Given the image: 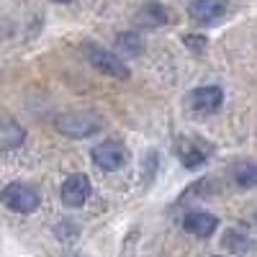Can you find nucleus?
Masks as SVG:
<instances>
[{
	"label": "nucleus",
	"instance_id": "obj_1",
	"mask_svg": "<svg viewBox=\"0 0 257 257\" xmlns=\"http://www.w3.org/2000/svg\"><path fill=\"white\" fill-rule=\"evenodd\" d=\"M82 54H85V59H88L95 70H100L103 75L116 77V80H128V67H126V64H123L116 54H111L108 49L93 44V41H85V44H82Z\"/></svg>",
	"mask_w": 257,
	"mask_h": 257
},
{
	"label": "nucleus",
	"instance_id": "obj_2",
	"mask_svg": "<svg viewBox=\"0 0 257 257\" xmlns=\"http://www.w3.org/2000/svg\"><path fill=\"white\" fill-rule=\"evenodd\" d=\"M0 201L3 206H8L11 211L16 213H31L39 208L41 203V196L31 188V185H24V183H11L3 193H0Z\"/></svg>",
	"mask_w": 257,
	"mask_h": 257
},
{
	"label": "nucleus",
	"instance_id": "obj_3",
	"mask_svg": "<svg viewBox=\"0 0 257 257\" xmlns=\"http://www.w3.org/2000/svg\"><path fill=\"white\" fill-rule=\"evenodd\" d=\"M57 128L62 134L80 139V137H88V134L98 132V128H100V118L95 113H82V111L80 113H64V116L57 118Z\"/></svg>",
	"mask_w": 257,
	"mask_h": 257
},
{
	"label": "nucleus",
	"instance_id": "obj_4",
	"mask_svg": "<svg viewBox=\"0 0 257 257\" xmlns=\"http://www.w3.org/2000/svg\"><path fill=\"white\" fill-rule=\"evenodd\" d=\"M221 100H224V93L219 85H206V88H196L190 95H188V105L190 111L196 113H216L221 108Z\"/></svg>",
	"mask_w": 257,
	"mask_h": 257
},
{
	"label": "nucleus",
	"instance_id": "obj_5",
	"mask_svg": "<svg viewBox=\"0 0 257 257\" xmlns=\"http://www.w3.org/2000/svg\"><path fill=\"white\" fill-rule=\"evenodd\" d=\"M188 13H190V18L196 21V24H201V26H213L216 21L224 18L226 3H224V0H190Z\"/></svg>",
	"mask_w": 257,
	"mask_h": 257
},
{
	"label": "nucleus",
	"instance_id": "obj_6",
	"mask_svg": "<svg viewBox=\"0 0 257 257\" xmlns=\"http://www.w3.org/2000/svg\"><path fill=\"white\" fill-rule=\"evenodd\" d=\"M93 162L105 173H113L126 165V149L118 142H103L93 149Z\"/></svg>",
	"mask_w": 257,
	"mask_h": 257
},
{
	"label": "nucleus",
	"instance_id": "obj_7",
	"mask_svg": "<svg viewBox=\"0 0 257 257\" xmlns=\"http://www.w3.org/2000/svg\"><path fill=\"white\" fill-rule=\"evenodd\" d=\"M90 196V180L85 178L82 173L70 175L62 185V203L70 206V208H80Z\"/></svg>",
	"mask_w": 257,
	"mask_h": 257
},
{
	"label": "nucleus",
	"instance_id": "obj_8",
	"mask_svg": "<svg viewBox=\"0 0 257 257\" xmlns=\"http://www.w3.org/2000/svg\"><path fill=\"white\" fill-rule=\"evenodd\" d=\"M219 226V219L213 213H206V211H190L183 216V229L193 237H211Z\"/></svg>",
	"mask_w": 257,
	"mask_h": 257
},
{
	"label": "nucleus",
	"instance_id": "obj_9",
	"mask_svg": "<svg viewBox=\"0 0 257 257\" xmlns=\"http://www.w3.org/2000/svg\"><path fill=\"white\" fill-rule=\"evenodd\" d=\"M175 155L183 160V165L185 167H190V170H196L198 165H203L206 162V149H201V142H193V139H178L175 142Z\"/></svg>",
	"mask_w": 257,
	"mask_h": 257
},
{
	"label": "nucleus",
	"instance_id": "obj_10",
	"mask_svg": "<svg viewBox=\"0 0 257 257\" xmlns=\"http://www.w3.org/2000/svg\"><path fill=\"white\" fill-rule=\"evenodd\" d=\"M165 24H167V11L160 3H147L137 13V26H142V29H157Z\"/></svg>",
	"mask_w": 257,
	"mask_h": 257
},
{
	"label": "nucleus",
	"instance_id": "obj_11",
	"mask_svg": "<svg viewBox=\"0 0 257 257\" xmlns=\"http://www.w3.org/2000/svg\"><path fill=\"white\" fill-rule=\"evenodd\" d=\"M221 247H226L234 254H244V252L252 249V239L247 237L244 231H239V229H229L221 237Z\"/></svg>",
	"mask_w": 257,
	"mask_h": 257
},
{
	"label": "nucleus",
	"instance_id": "obj_12",
	"mask_svg": "<svg viewBox=\"0 0 257 257\" xmlns=\"http://www.w3.org/2000/svg\"><path fill=\"white\" fill-rule=\"evenodd\" d=\"M234 180H237L239 188H254L257 185V165L252 162H237L231 170Z\"/></svg>",
	"mask_w": 257,
	"mask_h": 257
},
{
	"label": "nucleus",
	"instance_id": "obj_13",
	"mask_svg": "<svg viewBox=\"0 0 257 257\" xmlns=\"http://www.w3.org/2000/svg\"><path fill=\"white\" fill-rule=\"evenodd\" d=\"M116 41H118V47H121L126 54H142V49H144L139 34H134V31H123V34H118Z\"/></svg>",
	"mask_w": 257,
	"mask_h": 257
},
{
	"label": "nucleus",
	"instance_id": "obj_14",
	"mask_svg": "<svg viewBox=\"0 0 257 257\" xmlns=\"http://www.w3.org/2000/svg\"><path fill=\"white\" fill-rule=\"evenodd\" d=\"M185 47H188L190 52H203V49H206V39H203V36H196V34H188V36H185Z\"/></svg>",
	"mask_w": 257,
	"mask_h": 257
},
{
	"label": "nucleus",
	"instance_id": "obj_15",
	"mask_svg": "<svg viewBox=\"0 0 257 257\" xmlns=\"http://www.w3.org/2000/svg\"><path fill=\"white\" fill-rule=\"evenodd\" d=\"M54 3H70V0H54Z\"/></svg>",
	"mask_w": 257,
	"mask_h": 257
}]
</instances>
